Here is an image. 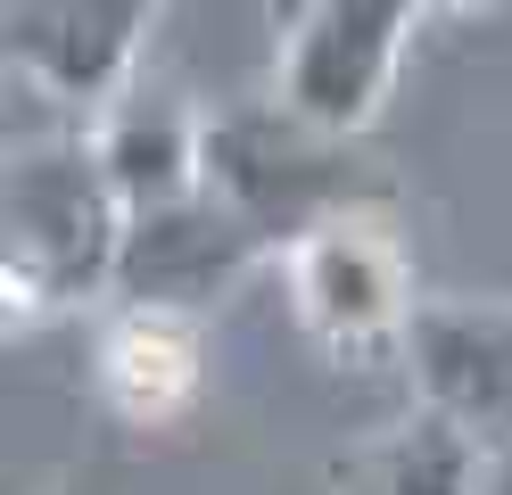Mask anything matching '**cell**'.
Returning a JSON list of instances; mask_svg holds the SVG:
<instances>
[{
    "label": "cell",
    "mask_w": 512,
    "mask_h": 495,
    "mask_svg": "<svg viewBox=\"0 0 512 495\" xmlns=\"http://www.w3.org/2000/svg\"><path fill=\"white\" fill-rule=\"evenodd\" d=\"M479 479H488V454L430 405H413L397 429H380L339 462V495H479Z\"/></svg>",
    "instance_id": "obj_10"
},
{
    "label": "cell",
    "mask_w": 512,
    "mask_h": 495,
    "mask_svg": "<svg viewBox=\"0 0 512 495\" xmlns=\"http://www.w3.org/2000/svg\"><path fill=\"white\" fill-rule=\"evenodd\" d=\"M157 9L166 0H9L0 33H9V66L34 91L108 116L133 83V58L149 42Z\"/></svg>",
    "instance_id": "obj_7"
},
{
    "label": "cell",
    "mask_w": 512,
    "mask_h": 495,
    "mask_svg": "<svg viewBox=\"0 0 512 495\" xmlns=\"http://www.w3.org/2000/svg\"><path fill=\"white\" fill-rule=\"evenodd\" d=\"M422 17V0H306L281 33L273 99L331 141H364L397 91V66Z\"/></svg>",
    "instance_id": "obj_4"
},
{
    "label": "cell",
    "mask_w": 512,
    "mask_h": 495,
    "mask_svg": "<svg viewBox=\"0 0 512 495\" xmlns=\"http://www.w3.org/2000/svg\"><path fill=\"white\" fill-rule=\"evenodd\" d=\"M256 264H281L265 231H248L215 190L174 198V207L124 215V248H116V289L108 306H141V314H190L207 322Z\"/></svg>",
    "instance_id": "obj_5"
},
{
    "label": "cell",
    "mask_w": 512,
    "mask_h": 495,
    "mask_svg": "<svg viewBox=\"0 0 512 495\" xmlns=\"http://www.w3.org/2000/svg\"><path fill=\"white\" fill-rule=\"evenodd\" d=\"M479 495H512V446L488 454V479H479Z\"/></svg>",
    "instance_id": "obj_11"
},
{
    "label": "cell",
    "mask_w": 512,
    "mask_h": 495,
    "mask_svg": "<svg viewBox=\"0 0 512 495\" xmlns=\"http://www.w3.org/2000/svg\"><path fill=\"white\" fill-rule=\"evenodd\" d=\"M207 388V330L190 314H141L108 306L91 347V396L124 429H174Z\"/></svg>",
    "instance_id": "obj_8"
},
{
    "label": "cell",
    "mask_w": 512,
    "mask_h": 495,
    "mask_svg": "<svg viewBox=\"0 0 512 495\" xmlns=\"http://www.w3.org/2000/svg\"><path fill=\"white\" fill-rule=\"evenodd\" d=\"M207 190L248 231H265L273 256H290L306 231H323L347 207H372V182L356 165V141H331L281 99L265 108H215L207 116Z\"/></svg>",
    "instance_id": "obj_2"
},
{
    "label": "cell",
    "mask_w": 512,
    "mask_h": 495,
    "mask_svg": "<svg viewBox=\"0 0 512 495\" xmlns=\"http://www.w3.org/2000/svg\"><path fill=\"white\" fill-rule=\"evenodd\" d=\"M422 9H463V0H422Z\"/></svg>",
    "instance_id": "obj_13"
},
{
    "label": "cell",
    "mask_w": 512,
    "mask_h": 495,
    "mask_svg": "<svg viewBox=\"0 0 512 495\" xmlns=\"http://www.w3.org/2000/svg\"><path fill=\"white\" fill-rule=\"evenodd\" d=\"M281 281H290V314L323 355L364 363V355H405V330L422 314V289H413V256L397 240V223L380 207H347L323 231L281 256Z\"/></svg>",
    "instance_id": "obj_3"
},
{
    "label": "cell",
    "mask_w": 512,
    "mask_h": 495,
    "mask_svg": "<svg viewBox=\"0 0 512 495\" xmlns=\"http://www.w3.org/2000/svg\"><path fill=\"white\" fill-rule=\"evenodd\" d=\"M58 495H108V479L91 471V479H75V487H58Z\"/></svg>",
    "instance_id": "obj_12"
},
{
    "label": "cell",
    "mask_w": 512,
    "mask_h": 495,
    "mask_svg": "<svg viewBox=\"0 0 512 495\" xmlns=\"http://www.w3.org/2000/svg\"><path fill=\"white\" fill-rule=\"evenodd\" d=\"M413 396L479 454L512 446V297H422L405 330Z\"/></svg>",
    "instance_id": "obj_6"
},
{
    "label": "cell",
    "mask_w": 512,
    "mask_h": 495,
    "mask_svg": "<svg viewBox=\"0 0 512 495\" xmlns=\"http://www.w3.org/2000/svg\"><path fill=\"white\" fill-rule=\"evenodd\" d=\"M91 149H100L124 215H149V207L207 190V116H190L174 91H124L91 124Z\"/></svg>",
    "instance_id": "obj_9"
},
{
    "label": "cell",
    "mask_w": 512,
    "mask_h": 495,
    "mask_svg": "<svg viewBox=\"0 0 512 495\" xmlns=\"http://www.w3.org/2000/svg\"><path fill=\"white\" fill-rule=\"evenodd\" d=\"M116 248H124V198L108 182L100 149H91V132L9 149V182H0V297H9L17 330L108 297Z\"/></svg>",
    "instance_id": "obj_1"
}]
</instances>
